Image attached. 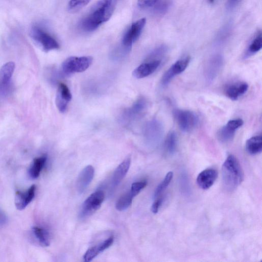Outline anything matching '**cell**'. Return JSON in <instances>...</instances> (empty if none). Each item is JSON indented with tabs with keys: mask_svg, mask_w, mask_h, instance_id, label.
Returning a JSON list of instances; mask_svg holds the SVG:
<instances>
[{
	"mask_svg": "<svg viewBox=\"0 0 262 262\" xmlns=\"http://www.w3.org/2000/svg\"><path fill=\"white\" fill-rule=\"evenodd\" d=\"M116 0H100L90 13L82 21L81 29L86 32H92L107 22L115 9Z\"/></svg>",
	"mask_w": 262,
	"mask_h": 262,
	"instance_id": "1",
	"label": "cell"
},
{
	"mask_svg": "<svg viewBox=\"0 0 262 262\" xmlns=\"http://www.w3.org/2000/svg\"><path fill=\"white\" fill-rule=\"evenodd\" d=\"M223 183L228 192L234 190L244 179V174L237 158L229 155L224 161L222 169Z\"/></svg>",
	"mask_w": 262,
	"mask_h": 262,
	"instance_id": "2",
	"label": "cell"
},
{
	"mask_svg": "<svg viewBox=\"0 0 262 262\" xmlns=\"http://www.w3.org/2000/svg\"><path fill=\"white\" fill-rule=\"evenodd\" d=\"M93 62L91 57H72L67 59L62 65V72L65 75L83 73L87 70Z\"/></svg>",
	"mask_w": 262,
	"mask_h": 262,
	"instance_id": "3",
	"label": "cell"
},
{
	"mask_svg": "<svg viewBox=\"0 0 262 262\" xmlns=\"http://www.w3.org/2000/svg\"><path fill=\"white\" fill-rule=\"evenodd\" d=\"M174 114L180 129L184 132L188 133L192 131L198 124V117L192 111L177 109L175 110Z\"/></svg>",
	"mask_w": 262,
	"mask_h": 262,
	"instance_id": "4",
	"label": "cell"
},
{
	"mask_svg": "<svg viewBox=\"0 0 262 262\" xmlns=\"http://www.w3.org/2000/svg\"><path fill=\"white\" fill-rule=\"evenodd\" d=\"M164 134L162 124L157 119H153L145 125L144 135L146 141L152 146L158 145L161 140Z\"/></svg>",
	"mask_w": 262,
	"mask_h": 262,
	"instance_id": "5",
	"label": "cell"
},
{
	"mask_svg": "<svg viewBox=\"0 0 262 262\" xmlns=\"http://www.w3.org/2000/svg\"><path fill=\"white\" fill-rule=\"evenodd\" d=\"M105 199L103 190H98L92 194L84 202L79 217L84 219L91 216L101 207Z\"/></svg>",
	"mask_w": 262,
	"mask_h": 262,
	"instance_id": "6",
	"label": "cell"
},
{
	"mask_svg": "<svg viewBox=\"0 0 262 262\" xmlns=\"http://www.w3.org/2000/svg\"><path fill=\"white\" fill-rule=\"evenodd\" d=\"M148 106L146 99H139L130 108L124 111L121 116V122L125 125L132 123L144 115Z\"/></svg>",
	"mask_w": 262,
	"mask_h": 262,
	"instance_id": "7",
	"label": "cell"
},
{
	"mask_svg": "<svg viewBox=\"0 0 262 262\" xmlns=\"http://www.w3.org/2000/svg\"><path fill=\"white\" fill-rule=\"evenodd\" d=\"M33 39L46 52H49L60 49L57 41L51 35L39 27H34L31 32Z\"/></svg>",
	"mask_w": 262,
	"mask_h": 262,
	"instance_id": "8",
	"label": "cell"
},
{
	"mask_svg": "<svg viewBox=\"0 0 262 262\" xmlns=\"http://www.w3.org/2000/svg\"><path fill=\"white\" fill-rule=\"evenodd\" d=\"M146 19L142 18L132 25L125 34L122 44L125 49L129 50L139 39L146 25Z\"/></svg>",
	"mask_w": 262,
	"mask_h": 262,
	"instance_id": "9",
	"label": "cell"
},
{
	"mask_svg": "<svg viewBox=\"0 0 262 262\" xmlns=\"http://www.w3.org/2000/svg\"><path fill=\"white\" fill-rule=\"evenodd\" d=\"M15 69V64L9 62L0 69V95H7L10 90L12 78Z\"/></svg>",
	"mask_w": 262,
	"mask_h": 262,
	"instance_id": "10",
	"label": "cell"
},
{
	"mask_svg": "<svg viewBox=\"0 0 262 262\" xmlns=\"http://www.w3.org/2000/svg\"><path fill=\"white\" fill-rule=\"evenodd\" d=\"M190 61L189 56L181 59L176 62L163 75L161 79V85L166 86L177 76L183 73L188 67Z\"/></svg>",
	"mask_w": 262,
	"mask_h": 262,
	"instance_id": "11",
	"label": "cell"
},
{
	"mask_svg": "<svg viewBox=\"0 0 262 262\" xmlns=\"http://www.w3.org/2000/svg\"><path fill=\"white\" fill-rule=\"evenodd\" d=\"M223 65V58L216 55L208 61L205 69V78L207 83H212L219 75Z\"/></svg>",
	"mask_w": 262,
	"mask_h": 262,
	"instance_id": "12",
	"label": "cell"
},
{
	"mask_svg": "<svg viewBox=\"0 0 262 262\" xmlns=\"http://www.w3.org/2000/svg\"><path fill=\"white\" fill-rule=\"evenodd\" d=\"M241 127L240 122L236 120H231L221 128L217 133V137L222 142L230 141L233 138L236 131Z\"/></svg>",
	"mask_w": 262,
	"mask_h": 262,
	"instance_id": "13",
	"label": "cell"
},
{
	"mask_svg": "<svg viewBox=\"0 0 262 262\" xmlns=\"http://www.w3.org/2000/svg\"><path fill=\"white\" fill-rule=\"evenodd\" d=\"M161 64V60L147 61L133 72V76L137 79L146 78L154 73L160 67Z\"/></svg>",
	"mask_w": 262,
	"mask_h": 262,
	"instance_id": "14",
	"label": "cell"
},
{
	"mask_svg": "<svg viewBox=\"0 0 262 262\" xmlns=\"http://www.w3.org/2000/svg\"><path fill=\"white\" fill-rule=\"evenodd\" d=\"M72 100V94L68 87L64 84H60L56 100V105L59 111L65 113Z\"/></svg>",
	"mask_w": 262,
	"mask_h": 262,
	"instance_id": "15",
	"label": "cell"
},
{
	"mask_svg": "<svg viewBox=\"0 0 262 262\" xmlns=\"http://www.w3.org/2000/svg\"><path fill=\"white\" fill-rule=\"evenodd\" d=\"M95 170L93 166L88 165L80 173L77 182V188L80 194L83 193L92 182Z\"/></svg>",
	"mask_w": 262,
	"mask_h": 262,
	"instance_id": "16",
	"label": "cell"
},
{
	"mask_svg": "<svg viewBox=\"0 0 262 262\" xmlns=\"http://www.w3.org/2000/svg\"><path fill=\"white\" fill-rule=\"evenodd\" d=\"M218 177V172L213 169H207L202 171L198 176L197 182L199 186L204 190L210 188Z\"/></svg>",
	"mask_w": 262,
	"mask_h": 262,
	"instance_id": "17",
	"label": "cell"
},
{
	"mask_svg": "<svg viewBox=\"0 0 262 262\" xmlns=\"http://www.w3.org/2000/svg\"><path fill=\"white\" fill-rule=\"evenodd\" d=\"M36 186L32 185L27 192L18 191L15 196V205L20 210L25 209L35 197Z\"/></svg>",
	"mask_w": 262,
	"mask_h": 262,
	"instance_id": "18",
	"label": "cell"
},
{
	"mask_svg": "<svg viewBox=\"0 0 262 262\" xmlns=\"http://www.w3.org/2000/svg\"><path fill=\"white\" fill-rule=\"evenodd\" d=\"M248 85L245 82H236L226 86L225 94L232 101H236L248 91Z\"/></svg>",
	"mask_w": 262,
	"mask_h": 262,
	"instance_id": "19",
	"label": "cell"
},
{
	"mask_svg": "<svg viewBox=\"0 0 262 262\" xmlns=\"http://www.w3.org/2000/svg\"><path fill=\"white\" fill-rule=\"evenodd\" d=\"M131 163V157L128 156L118 165L114 172L112 179V187H116L126 176Z\"/></svg>",
	"mask_w": 262,
	"mask_h": 262,
	"instance_id": "20",
	"label": "cell"
},
{
	"mask_svg": "<svg viewBox=\"0 0 262 262\" xmlns=\"http://www.w3.org/2000/svg\"><path fill=\"white\" fill-rule=\"evenodd\" d=\"M114 237L111 236L101 243L89 248L84 255V260L86 262L91 261L100 253L109 248L113 243Z\"/></svg>",
	"mask_w": 262,
	"mask_h": 262,
	"instance_id": "21",
	"label": "cell"
},
{
	"mask_svg": "<svg viewBox=\"0 0 262 262\" xmlns=\"http://www.w3.org/2000/svg\"><path fill=\"white\" fill-rule=\"evenodd\" d=\"M247 152L251 155L260 153L262 150V139L261 135H256L249 138L246 143Z\"/></svg>",
	"mask_w": 262,
	"mask_h": 262,
	"instance_id": "22",
	"label": "cell"
},
{
	"mask_svg": "<svg viewBox=\"0 0 262 262\" xmlns=\"http://www.w3.org/2000/svg\"><path fill=\"white\" fill-rule=\"evenodd\" d=\"M47 159V156L46 155L34 159L29 170V175L32 179H35L39 177Z\"/></svg>",
	"mask_w": 262,
	"mask_h": 262,
	"instance_id": "23",
	"label": "cell"
},
{
	"mask_svg": "<svg viewBox=\"0 0 262 262\" xmlns=\"http://www.w3.org/2000/svg\"><path fill=\"white\" fill-rule=\"evenodd\" d=\"M177 146V136L174 131L170 132L165 138L164 148L165 152L169 155L174 154Z\"/></svg>",
	"mask_w": 262,
	"mask_h": 262,
	"instance_id": "24",
	"label": "cell"
},
{
	"mask_svg": "<svg viewBox=\"0 0 262 262\" xmlns=\"http://www.w3.org/2000/svg\"><path fill=\"white\" fill-rule=\"evenodd\" d=\"M33 233L35 237L38 239L40 244L43 246H49L50 245V238L49 233L45 229L39 227H34Z\"/></svg>",
	"mask_w": 262,
	"mask_h": 262,
	"instance_id": "25",
	"label": "cell"
},
{
	"mask_svg": "<svg viewBox=\"0 0 262 262\" xmlns=\"http://www.w3.org/2000/svg\"><path fill=\"white\" fill-rule=\"evenodd\" d=\"M134 198L130 191L123 195L116 202V209L120 211L127 209L131 205Z\"/></svg>",
	"mask_w": 262,
	"mask_h": 262,
	"instance_id": "26",
	"label": "cell"
},
{
	"mask_svg": "<svg viewBox=\"0 0 262 262\" xmlns=\"http://www.w3.org/2000/svg\"><path fill=\"white\" fill-rule=\"evenodd\" d=\"M262 47V37L261 32H259L256 35L254 39L252 41L250 44L246 54V56L249 57L252 56L257 52H258Z\"/></svg>",
	"mask_w": 262,
	"mask_h": 262,
	"instance_id": "27",
	"label": "cell"
},
{
	"mask_svg": "<svg viewBox=\"0 0 262 262\" xmlns=\"http://www.w3.org/2000/svg\"><path fill=\"white\" fill-rule=\"evenodd\" d=\"M173 172H169L166 175L163 181L158 185L156 188L154 197L155 199L158 198L161 194L164 192L170 185L173 178Z\"/></svg>",
	"mask_w": 262,
	"mask_h": 262,
	"instance_id": "28",
	"label": "cell"
},
{
	"mask_svg": "<svg viewBox=\"0 0 262 262\" xmlns=\"http://www.w3.org/2000/svg\"><path fill=\"white\" fill-rule=\"evenodd\" d=\"M91 0H70L68 9L69 12L76 13L86 7Z\"/></svg>",
	"mask_w": 262,
	"mask_h": 262,
	"instance_id": "29",
	"label": "cell"
},
{
	"mask_svg": "<svg viewBox=\"0 0 262 262\" xmlns=\"http://www.w3.org/2000/svg\"><path fill=\"white\" fill-rule=\"evenodd\" d=\"M160 1L154 6L155 7L154 11L155 12L158 14H164L170 8L171 5V2L170 0H163V1Z\"/></svg>",
	"mask_w": 262,
	"mask_h": 262,
	"instance_id": "30",
	"label": "cell"
},
{
	"mask_svg": "<svg viewBox=\"0 0 262 262\" xmlns=\"http://www.w3.org/2000/svg\"><path fill=\"white\" fill-rule=\"evenodd\" d=\"M147 182L146 181L136 182L132 184L130 193L135 197L147 186Z\"/></svg>",
	"mask_w": 262,
	"mask_h": 262,
	"instance_id": "31",
	"label": "cell"
},
{
	"mask_svg": "<svg viewBox=\"0 0 262 262\" xmlns=\"http://www.w3.org/2000/svg\"><path fill=\"white\" fill-rule=\"evenodd\" d=\"M166 52V48L165 46L160 47L153 51L148 57V61L161 60L159 59Z\"/></svg>",
	"mask_w": 262,
	"mask_h": 262,
	"instance_id": "32",
	"label": "cell"
},
{
	"mask_svg": "<svg viewBox=\"0 0 262 262\" xmlns=\"http://www.w3.org/2000/svg\"><path fill=\"white\" fill-rule=\"evenodd\" d=\"M160 0H138V7L142 9L153 7Z\"/></svg>",
	"mask_w": 262,
	"mask_h": 262,
	"instance_id": "33",
	"label": "cell"
},
{
	"mask_svg": "<svg viewBox=\"0 0 262 262\" xmlns=\"http://www.w3.org/2000/svg\"><path fill=\"white\" fill-rule=\"evenodd\" d=\"M163 202L162 197H158L154 201L151 207V211L153 213H157Z\"/></svg>",
	"mask_w": 262,
	"mask_h": 262,
	"instance_id": "34",
	"label": "cell"
},
{
	"mask_svg": "<svg viewBox=\"0 0 262 262\" xmlns=\"http://www.w3.org/2000/svg\"><path fill=\"white\" fill-rule=\"evenodd\" d=\"M8 221V217L5 211L0 209V227L5 225Z\"/></svg>",
	"mask_w": 262,
	"mask_h": 262,
	"instance_id": "35",
	"label": "cell"
},
{
	"mask_svg": "<svg viewBox=\"0 0 262 262\" xmlns=\"http://www.w3.org/2000/svg\"><path fill=\"white\" fill-rule=\"evenodd\" d=\"M241 2V0H227V8L230 10L234 8Z\"/></svg>",
	"mask_w": 262,
	"mask_h": 262,
	"instance_id": "36",
	"label": "cell"
},
{
	"mask_svg": "<svg viewBox=\"0 0 262 262\" xmlns=\"http://www.w3.org/2000/svg\"><path fill=\"white\" fill-rule=\"evenodd\" d=\"M208 2L210 3V4H213L215 3V2L216 1V0H208Z\"/></svg>",
	"mask_w": 262,
	"mask_h": 262,
	"instance_id": "37",
	"label": "cell"
}]
</instances>
